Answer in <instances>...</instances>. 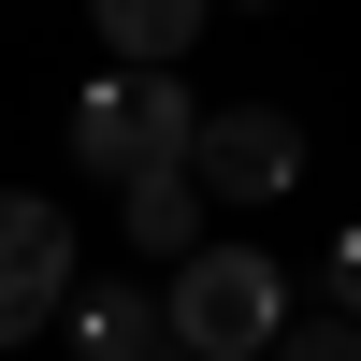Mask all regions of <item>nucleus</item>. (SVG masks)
Listing matches in <instances>:
<instances>
[{"mask_svg":"<svg viewBox=\"0 0 361 361\" xmlns=\"http://www.w3.org/2000/svg\"><path fill=\"white\" fill-rule=\"evenodd\" d=\"M188 130H202V102H188V73H159V58H116V73L73 102V159L102 173V188L188 173Z\"/></svg>","mask_w":361,"mask_h":361,"instance_id":"nucleus-1","label":"nucleus"},{"mask_svg":"<svg viewBox=\"0 0 361 361\" xmlns=\"http://www.w3.org/2000/svg\"><path fill=\"white\" fill-rule=\"evenodd\" d=\"M159 318H173V347L188 361H275L289 333V275L260 246H188L173 260V289H159Z\"/></svg>","mask_w":361,"mask_h":361,"instance_id":"nucleus-2","label":"nucleus"},{"mask_svg":"<svg viewBox=\"0 0 361 361\" xmlns=\"http://www.w3.org/2000/svg\"><path fill=\"white\" fill-rule=\"evenodd\" d=\"M188 173H202V202H289V188H304V116H275V102L202 116V130H188Z\"/></svg>","mask_w":361,"mask_h":361,"instance_id":"nucleus-3","label":"nucleus"},{"mask_svg":"<svg viewBox=\"0 0 361 361\" xmlns=\"http://www.w3.org/2000/svg\"><path fill=\"white\" fill-rule=\"evenodd\" d=\"M58 304H73V217L29 202V188H0V347L44 333Z\"/></svg>","mask_w":361,"mask_h":361,"instance_id":"nucleus-4","label":"nucleus"},{"mask_svg":"<svg viewBox=\"0 0 361 361\" xmlns=\"http://www.w3.org/2000/svg\"><path fill=\"white\" fill-rule=\"evenodd\" d=\"M73 347L87 361H159L173 318H159V289H73Z\"/></svg>","mask_w":361,"mask_h":361,"instance_id":"nucleus-5","label":"nucleus"},{"mask_svg":"<svg viewBox=\"0 0 361 361\" xmlns=\"http://www.w3.org/2000/svg\"><path fill=\"white\" fill-rule=\"evenodd\" d=\"M87 15H102L116 58H159V73H173V58H188V29L217 15V0H87Z\"/></svg>","mask_w":361,"mask_h":361,"instance_id":"nucleus-6","label":"nucleus"},{"mask_svg":"<svg viewBox=\"0 0 361 361\" xmlns=\"http://www.w3.org/2000/svg\"><path fill=\"white\" fill-rule=\"evenodd\" d=\"M116 202H130V246L145 260H188L202 246V173H145V188H116Z\"/></svg>","mask_w":361,"mask_h":361,"instance_id":"nucleus-7","label":"nucleus"},{"mask_svg":"<svg viewBox=\"0 0 361 361\" xmlns=\"http://www.w3.org/2000/svg\"><path fill=\"white\" fill-rule=\"evenodd\" d=\"M275 361H361V318H347V304L304 318V333H275Z\"/></svg>","mask_w":361,"mask_h":361,"instance_id":"nucleus-8","label":"nucleus"},{"mask_svg":"<svg viewBox=\"0 0 361 361\" xmlns=\"http://www.w3.org/2000/svg\"><path fill=\"white\" fill-rule=\"evenodd\" d=\"M333 304H347V318H361V217H347V231H333Z\"/></svg>","mask_w":361,"mask_h":361,"instance_id":"nucleus-9","label":"nucleus"},{"mask_svg":"<svg viewBox=\"0 0 361 361\" xmlns=\"http://www.w3.org/2000/svg\"><path fill=\"white\" fill-rule=\"evenodd\" d=\"M159 361H188V347H159Z\"/></svg>","mask_w":361,"mask_h":361,"instance_id":"nucleus-10","label":"nucleus"},{"mask_svg":"<svg viewBox=\"0 0 361 361\" xmlns=\"http://www.w3.org/2000/svg\"><path fill=\"white\" fill-rule=\"evenodd\" d=\"M246 15H260V0H246Z\"/></svg>","mask_w":361,"mask_h":361,"instance_id":"nucleus-11","label":"nucleus"}]
</instances>
